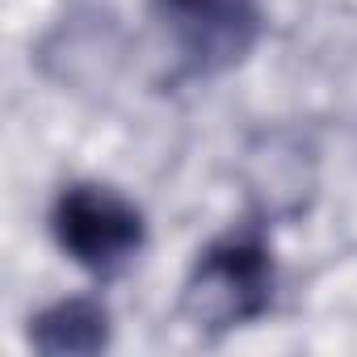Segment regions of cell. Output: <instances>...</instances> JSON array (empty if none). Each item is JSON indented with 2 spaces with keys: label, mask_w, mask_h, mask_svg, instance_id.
<instances>
[{
  "label": "cell",
  "mask_w": 357,
  "mask_h": 357,
  "mask_svg": "<svg viewBox=\"0 0 357 357\" xmlns=\"http://www.w3.org/2000/svg\"><path fill=\"white\" fill-rule=\"evenodd\" d=\"M34 344L43 353H93L105 344V311L97 303H59L34 328Z\"/></svg>",
  "instance_id": "4"
},
{
  "label": "cell",
  "mask_w": 357,
  "mask_h": 357,
  "mask_svg": "<svg viewBox=\"0 0 357 357\" xmlns=\"http://www.w3.org/2000/svg\"><path fill=\"white\" fill-rule=\"evenodd\" d=\"M155 5L194 76L240 63L261 30L248 0H155Z\"/></svg>",
  "instance_id": "3"
},
{
  "label": "cell",
  "mask_w": 357,
  "mask_h": 357,
  "mask_svg": "<svg viewBox=\"0 0 357 357\" xmlns=\"http://www.w3.org/2000/svg\"><path fill=\"white\" fill-rule=\"evenodd\" d=\"M269 303V257L257 240L211 248L185 290V315L202 328H231Z\"/></svg>",
  "instance_id": "2"
},
{
  "label": "cell",
  "mask_w": 357,
  "mask_h": 357,
  "mask_svg": "<svg viewBox=\"0 0 357 357\" xmlns=\"http://www.w3.org/2000/svg\"><path fill=\"white\" fill-rule=\"evenodd\" d=\"M55 236L84 269L114 273L139 252L143 223H139V211L122 202L114 190L76 185L55 206Z\"/></svg>",
  "instance_id": "1"
}]
</instances>
